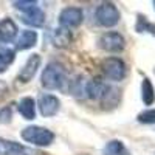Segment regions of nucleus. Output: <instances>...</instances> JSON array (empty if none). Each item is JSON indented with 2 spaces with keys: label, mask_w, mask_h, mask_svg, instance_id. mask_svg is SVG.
Instances as JSON below:
<instances>
[{
  "label": "nucleus",
  "mask_w": 155,
  "mask_h": 155,
  "mask_svg": "<svg viewBox=\"0 0 155 155\" xmlns=\"http://www.w3.org/2000/svg\"><path fill=\"white\" fill-rule=\"evenodd\" d=\"M65 81H67L65 68L59 62H50L44 68L41 76V84L47 90H62Z\"/></svg>",
  "instance_id": "nucleus-1"
},
{
  "label": "nucleus",
  "mask_w": 155,
  "mask_h": 155,
  "mask_svg": "<svg viewBox=\"0 0 155 155\" xmlns=\"http://www.w3.org/2000/svg\"><path fill=\"white\" fill-rule=\"evenodd\" d=\"M20 137L23 141L27 143H31L34 146H50L54 141V134L48 130L47 127H41V126H28L25 127L23 130L20 132Z\"/></svg>",
  "instance_id": "nucleus-2"
},
{
  "label": "nucleus",
  "mask_w": 155,
  "mask_h": 155,
  "mask_svg": "<svg viewBox=\"0 0 155 155\" xmlns=\"http://www.w3.org/2000/svg\"><path fill=\"white\" fill-rule=\"evenodd\" d=\"M120 11L113 3L110 2H104L101 3L96 11H95V19H96V23L101 25L104 28H112L115 27L116 23L120 22Z\"/></svg>",
  "instance_id": "nucleus-3"
},
{
  "label": "nucleus",
  "mask_w": 155,
  "mask_h": 155,
  "mask_svg": "<svg viewBox=\"0 0 155 155\" xmlns=\"http://www.w3.org/2000/svg\"><path fill=\"white\" fill-rule=\"evenodd\" d=\"M101 70L110 81H123L126 76V64L120 58H106L101 62Z\"/></svg>",
  "instance_id": "nucleus-4"
},
{
  "label": "nucleus",
  "mask_w": 155,
  "mask_h": 155,
  "mask_svg": "<svg viewBox=\"0 0 155 155\" xmlns=\"http://www.w3.org/2000/svg\"><path fill=\"white\" fill-rule=\"evenodd\" d=\"M98 45L101 50L109 51V53H120L126 47V39L116 31H109L99 37Z\"/></svg>",
  "instance_id": "nucleus-5"
},
{
  "label": "nucleus",
  "mask_w": 155,
  "mask_h": 155,
  "mask_svg": "<svg viewBox=\"0 0 155 155\" xmlns=\"http://www.w3.org/2000/svg\"><path fill=\"white\" fill-rule=\"evenodd\" d=\"M84 20V12L81 8L76 6H70L61 11L59 14V23L62 28H78Z\"/></svg>",
  "instance_id": "nucleus-6"
},
{
  "label": "nucleus",
  "mask_w": 155,
  "mask_h": 155,
  "mask_svg": "<svg viewBox=\"0 0 155 155\" xmlns=\"http://www.w3.org/2000/svg\"><path fill=\"white\" fill-rule=\"evenodd\" d=\"M41 64H42L41 54H31V56L27 59V62H25V65L22 67V70H20V73H19V76H17V79H19L20 82H23V84H25V82H30L33 78L36 76L39 67H41Z\"/></svg>",
  "instance_id": "nucleus-7"
},
{
  "label": "nucleus",
  "mask_w": 155,
  "mask_h": 155,
  "mask_svg": "<svg viewBox=\"0 0 155 155\" xmlns=\"http://www.w3.org/2000/svg\"><path fill=\"white\" fill-rule=\"evenodd\" d=\"M61 109V101L54 95H44L39 99V112L42 116H54Z\"/></svg>",
  "instance_id": "nucleus-8"
},
{
  "label": "nucleus",
  "mask_w": 155,
  "mask_h": 155,
  "mask_svg": "<svg viewBox=\"0 0 155 155\" xmlns=\"http://www.w3.org/2000/svg\"><path fill=\"white\" fill-rule=\"evenodd\" d=\"M17 33H19V28L14 23V20H11V19L0 20V42H3V44L12 42L16 39Z\"/></svg>",
  "instance_id": "nucleus-9"
},
{
  "label": "nucleus",
  "mask_w": 155,
  "mask_h": 155,
  "mask_svg": "<svg viewBox=\"0 0 155 155\" xmlns=\"http://www.w3.org/2000/svg\"><path fill=\"white\" fill-rule=\"evenodd\" d=\"M106 84L102 82V79L99 78H93L85 82V96L90 98V99H101L102 93L106 90Z\"/></svg>",
  "instance_id": "nucleus-10"
},
{
  "label": "nucleus",
  "mask_w": 155,
  "mask_h": 155,
  "mask_svg": "<svg viewBox=\"0 0 155 155\" xmlns=\"http://www.w3.org/2000/svg\"><path fill=\"white\" fill-rule=\"evenodd\" d=\"M0 152H2V155H27V153H33L31 150L25 149L19 143H12V141H8V140L0 141Z\"/></svg>",
  "instance_id": "nucleus-11"
},
{
  "label": "nucleus",
  "mask_w": 155,
  "mask_h": 155,
  "mask_svg": "<svg viewBox=\"0 0 155 155\" xmlns=\"http://www.w3.org/2000/svg\"><path fill=\"white\" fill-rule=\"evenodd\" d=\"M99 101L102 107H115L120 101V90L112 85H107Z\"/></svg>",
  "instance_id": "nucleus-12"
},
{
  "label": "nucleus",
  "mask_w": 155,
  "mask_h": 155,
  "mask_svg": "<svg viewBox=\"0 0 155 155\" xmlns=\"http://www.w3.org/2000/svg\"><path fill=\"white\" fill-rule=\"evenodd\" d=\"M19 113L25 120H34L36 118V102L33 98L27 96L22 98L19 102Z\"/></svg>",
  "instance_id": "nucleus-13"
},
{
  "label": "nucleus",
  "mask_w": 155,
  "mask_h": 155,
  "mask_svg": "<svg viewBox=\"0 0 155 155\" xmlns=\"http://www.w3.org/2000/svg\"><path fill=\"white\" fill-rule=\"evenodd\" d=\"M22 20L27 25H30V27H42V25L45 23V14H44L42 9L34 8V9L28 11V12H25Z\"/></svg>",
  "instance_id": "nucleus-14"
},
{
  "label": "nucleus",
  "mask_w": 155,
  "mask_h": 155,
  "mask_svg": "<svg viewBox=\"0 0 155 155\" xmlns=\"http://www.w3.org/2000/svg\"><path fill=\"white\" fill-rule=\"evenodd\" d=\"M71 44V33L67 28H58L53 33V45L58 48H65Z\"/></svg>",
  "instance_id": "nucleus-15"
},
{
  "label": "nucleus",
  "mask_w": 155,
  "mask_h": 155,
  "mask_svg": "<svg viewBox=\"0 0 155 155\" xmlns=\"http://www.w3.org/2000/svg\"><path fill=\"white\" fill-rule=\"evenodd\" d=\"M37 44V33L33 30L23 31L17 41V50H30Z\"/></svg>",
  "instance_id": "nucleus-16"
},
{
  "label": "nucleus",
  "mask_w": 155,
  "mask_h": 155,
  "mask_svg": "<svg viewBox=\"0 0 155 155\" xmlns=\"http://www.w3.org/2000/svg\"><path fill=\"white\" fill-rule=\"evenodd\" d=\"M102 155H130V153H129V150L124 147L123 141L112 140L104 146V149H102Z\"/></svg>",
  "instance_id": "nucleus-17"
},
{
  "label": "nucleus",
  "mask_w": 155,
  "mask_h": 155,
  "mask_svg": "<svg viewBox=\"0 0 155 155\" xmlns=\"http://www.w3.org/2000/svg\"><path fill=\"white\" fill-rule=\"evenodd\" d=\"M141 98H143V102L146 106H152L155 101V90L147 78H144L143 82H141Z\"/></svg>",
  "instance_id": "nucleus-18"
},
{
  "label": "nucleus",
  "mask_w": 155,
  "mask_h": 155,
  "mask_svg": "<svg viewBox=\"0 0 155 155\" xmlns=\"http://www.w3.org/2000/svg\"><path fill=\"white\" fill-rule=\"evenodd\" d=\"M12 61H14V51L6 48L0 50V73H3L9 64H12Z\"/></svg>",
  "instance_id": "nucleus-19"
},
{
  "label": "nucleus",
  "mask_w": 155,
  "mask_h": 155,
  "mask_svg": "<svg viewBox=\"0 0 155 155\" xmlns=\"http://www.w3.org/2000/svg\"><path fill=\"white\" fill-rule=\"evenodd\" d=\"M137 31H138V33L147 31V33H150L152 36H155V25H153V23H149L144 16L140 14V16H138V20H137Z\"/></svg>",
  "instance_id": "nucleus-20"
},
{
  "label": "nucleus",
  "mask_w": 155,
  "mask_h": 155,
  "mask_svg": "<svg viewBox=\"0 0 155 155\" xmlns=\"http://www.w3.org/2000/svg\"><path fill=\"white\" fill-rule=\"evenodd\" d=\"M12 6L19 11L28 12V11L37 8V2L36 0H16V2H12Z\"/></svg>",
  "instance_id": "nucleus-21"
},
{
  "label": "nucleus",
  "mask_w": 155,
  "mask_h": 155,
  "mask_svg": "<svg viewBox=\"0 0 155 155\" xmlns=\"http://www.w3.org/2000/svg\"><path fill=\"white\" fill-rule=\"evenodd\" d=\"M137 120L143 124H155V109H149V110H144L141 112Z\"/></svg>",
  "instance_id": "nucleus-22"
},
{
  "label": "nucleus",
  "mask_w": 155,
  "mask_h": 155,
  "mask_svg": "<svg viewBox=\"0 0 155 155\" xmlns=\"http://www.w3.org/2000/svg\"><path fill=\"white\" fill-rule=\"evenodd\" d=\"M12 120V109L11 106L0 109V124H9Z\"/></svg>",
  "instance_id": "nucleus-23"
},
{
  "label": "nucleus",
  "mask_w": 155,
  "mask_h": 155,
  "mask_svg": "<svg viewBox=\"0 0 155 155\" xmlns=\"http://www.w3.org/2000/svg\"><path fill=\"white\" fill-rule=\"evenodd\" d=\"M153 8H155V2H153Z\"/></svg>",
  "instance_id": "nucleus-24"
}]
</instances>
